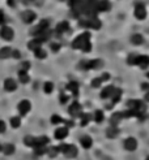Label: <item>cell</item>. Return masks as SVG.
<instances>
[{"label":"cell","instance_id":"1","mask_svg":"<svg viewBox=\"0 0 149 160\" xmlns=\"http://www.w3.org/2000/svg\"><path fill=\"white\" fill-rule=\"evenodd\" d=\"M90 33H82L81 35H79L76 39L72 42V48L75 49H82L84 52H90L92 49V45H90Z\"/></svg>","mask_w":149,"mask_h":160},{"label":"cell","instance_id":"2","mask_svg":"<svg viewBox=\"0 0 149 160\" xmlns=\"http://www.w3.org/2000/svg\"><path fill=\"white\" fill-rule=\"evenodd\" d=\"M59 152L62 151L65 158H68V159H72V158H76L77 156V147L73 146V145H60L59 147Z\"/></svg>","mask_w":149,"mask_h":160},{"label":"cell","instance_id":"3","mask_svg":"<svg viewBox=\"0 0 149 160\" xmlns=\"http://www.w3.org/2000/svg\"><path fill=\"white\" fill-rule=\"evenodd\" d=\"M46 30H48V21L47 20H42L37 26L33 27L31 31H30V34L34 35V37H38V35H41L42 33H45Z\"/></svg>","mask_w":149,"mask_h":160},{"label":"cell","instance_id":"4","mask_svg":"<svg viewBox=\"0 0 149 160\" xmlns=\"http://www.w3.org/2000/svg\"><path fill=\"white\" fill-rule=\"evenodd\" d=\"M103 65L102 63V60H90V61H81L80 64V68H84V69H98V68H101Z\"/></svg>","mask_w":149,"mask_h":160},{"label":"cell","instance_id":"5","mask_svg":"<svg viewBox=\"0 0 149 160\" xmlns=\"http://www.w3.org/2000/svg\"><path fill=\"white\" fill-rule=\"evenodd\" d=\"M80 25L81 26H85V27H90V29H99L101 27V21L98 18H88V20H81L80 21Z\"/></svg>","mask_w":149,"mask_h":160},{"label":"cell","instance_id":"6","mask_svg":"<svg viewBox=\"0 0 149 160\" xmlns=\"http://www.w3.org/2000/svg\"><path fill=\"white\" fill-rule=\"evenodd\" d=\"M68 112H69L71 116H73V117H76V116H81V115H82V107H81V104H79L77 102H73V103L69 106Z\"/></svg>","mask_w":149,"mask_h":160},{"label":"cell","instance_id":"7","mask_svg":"<svg viewBox=\"0 0 149 160\" xmlns=\"http://www.w3.org/2000/svg\"><path fill=\"white\" fill-rule=\"evenodd\" d=\"M135 16H136V18H139V20H144L147 17V10H145L144 4H141V3H137L136 4V7H135Z\"/></svg>","mask_w":149,"mask_h":160},{"label":"cell","instance_id":"8","mask_svg":"<svg viewBox=\"0 0 149 160\" xmlns=\"http://www.w3.org/2000/svg\"><path fill=\"white\" fill-rule=\"evenodd\" d=\"M13 30L10 29L9 26H3L2 29H0V37L3 38L5 41H10L13 38Z\"/></svg>","mask_w":149,"mask_h":160},{"label":"cell","instance_id":"9","mask_svg":"<svg viewBox=\"0 0 149 160\" xmlns=\"http://www.w3.org/2000/svg\"><path fill=\"white\" fill-rule=\"evenodd\" d=\"M135 64H137L141 69H147L149 67V56L145 55H141V56H136V61Z\"/></svg>","mask_w":149,"mask_h":160},{"label":"cell","instance_id":"10","mask_svg":"<svg viewBox=\"0 0 149 160\" xmlns=\"http://www.w3.org/2000/svg\"><path fill=\"white\" fill-rule=\"evenodd\" d=\"M35 13L31 12V10H25V12H23V14H21V18H23V21L25 24H31L33 21L35 20Z\"/></svg>","mask_w":149,"mask_h":160},{"label":"cell","instance_id":"11","mask_svg":"<svg viewBox=\"0 0 149 160\" xmlns=\"http://www.w3.org/2000/svg\"><path fill=\"white\" fill-rule=\"evenodd\" d=\"M124 148L126 150H128V151H135L137 148V141L132 137L127 138V139L124 141Z\"/></svg>","mask_w":149,"mask_h":160},{"label":"cell","instance_id":"12","mask_svg":"<svg viewBox=\"0 0 149 160\" xmlns=\"http://www.w3.org/2000/svg\"><path fill=\"white\" fill-rule=\"evenodd\" d=\"M110 3L109 0H97V12H106L110 9Z\"/></svg>","mask_w":149,"mask_h":160},{"label":"cell","instance_id":"13","mask_svg":"<svg viewBox=\"0 0 149 160\" xmlns=\"http://www.w3.org/2000/svg\"><path fill=\"white\" fill-rule=\"evenodd\" d=\"M30 108H31V106H30L29 100H21L19 103V111H20L21 115H26L27 112L30 111Z\"/></svg>","mask_w":149,"mask_h":160},{"label":"cell","instance_id":"14","mask_svg":"<svg viewBox=\"0 0 149 160\" xmlns=\"http://www.w3.org/2000/svg\"><path fill=\"white\" fill-rule=\"evenodd\" d=\"M4 89L7 91H14L17 89V84H16V81L13 78H7L4 81Z\"/></svg>","mask_w":149,"mask_h":160},{"label":"cell","instance_id":"15","mask_svg":"<svg viewBox=\"0 0 149 160\" xmlns=\"http://www.w3.org/2000/svg\"><path fill=\"white\" fill-rule=\"evenodd\" d=\"M114 89L115 87L114 86H106L105 89L101 91V98L102 99H106V98H111V95H113V92H114Z\"/></svg>","mask_w":149,"mask_h":160},{"label":"cell","instance_id":"16","mask_svg":"<svg viewBox=\"0 0 149 160\" xmlns=\"http://www.w3.org/2000/svg\"><path fill=\"white\" fill-rule=\"evenodd\" d=\"M68 135V129L67 128H59L55 130V138L56 139H64Z\"/></svg>","mask_w":149,"mask_h":160},{"label":"cell","instance_id":"17","mask_svg":"<svg viewBox=\"0 0 149 160\" xmlns=\"http://www.w3.org/2000/svg\"><path fill=\"white\" fill-rule=\"evenodd\" d=\"M122 119H123L122 112H117V113H114V115L111 116V119H110V123H111V126H117V125H119V123L122 121Z\"/></svg>","mask_w":149,"mask_h":160},{"label":"cell","instance_id":"18","mask_svg":"<svg viewBox=\"0 0 149 160\" xmlns=\"http://www.w3.org/2000/svg\"><path fill=\"white\" fill-rule=\"evenodd\" d=\"M69 30V24L67 22V21H63V22H60V24H58V26H56V31L58 34H63V33H65V31H68Z\"/></svg>","mask_w":149,"mask_h":160},{"label":"cell","instance_id":"19","mask_svg":"<svg viewBox=\"0 0 149 160\" xmlns=\"http://www.w3.org/2000/svg\"><path fill=\"white\" fill-rule=\"evenodd\" d=\"M47 143H48V138H47V137H45V135L38 137V138H35L34 148H37V147H43V146H46Z\"/></svg>","mask_w":149,"mask_h":160},{"label":"cell","instance_id":"20","mask_svg":"<svg viewBox=\"0 0 149 160\" xmlns=\"http://www.w3.org/2000/svg\"><path fill=\"white\" fill-rule=\"evenodd\" d=\"M41 46H42V42L38 39H33V41H30L29 43H27V48H30V49H33V51H35V49H38V48H41Z\"/></svg>","mask_w":149,"mask_h":160},{"label":"cell","instance_id":"21","mask_svg":"<svg viewBox=\"0 0 149 160\" xmlns=\"http://www.w3.org/2000/svg\"><path fill=\"white\" fill-rule=\"evenodd\" d=\"M80 142H81V146L84 147V148H90L92 147V145H93V141H92V138L90 137H88V135H84L80 139Z\"/></svg>","mask_w":149,"mask_h":160},{"label":"cell","instance_id":"22","mask_svg":"<svg viewBox=\"0 0 149 160\" xmlns=\"http://www.w3.org/2000/svg\"><path fill=\"white\" fill-rule=\"evenodd\" d=\"M67 90L72 91V94L75 96L79 95V84L77 82H69V84L67 85Z\"/></svg>","mask_w":149,"mask_h":160},{"label":"cell","instance_id":"23","mask_svg":"<svg viewBox=\"0 0 149 160\" xmlns=\"http://www.w3.org/2000/svg\"><path fill=\"white\" fill-rule=\"evenodd\" d=\"M106 134L109 138H115L118 134H119V129L117 126H109V129L106 130Z\"/></svg>","mask_w":149,"mask_h":160},{"label":"cell","instance_id":"24","mask_svg":"<svg viewBox=\"0 0 149 160\" xmlns=\"http://www.w3.org/2000/svg\"><path fill=\"white\" fill-rule=\"evenodd\" d=\"M12 55V48L10 47H3L0 49V59H7Z\"/></svg>","mask_w":149,"mask_h":160},{"label":"cell","instance_id":"25","mask_svg":"<svg viewBox=\"0 0 149 160\" xmlns=\"http://www.w3.org/2000/svg\"><path fill=\"white\" fill-rule=\"evenodd\" d=\"M131 42L134 43L135 46H140L144 43V38H143V35H140V34H135V35H132Z\"/></svg>","mask_w":149,"mask_h":160},{"label":"cell","instance_id":"26","mask_svg":"<svg viewBox=\"0 0 149 160\" xmlns=\"http://www.w3.org/2000/svg\"><path fill=\"white\" fill-rule=\"evenodd\" d=\"M19 78H20L21 84H27V82L30 81V77L27 76V73H26V72H24V70L19 72Z\"/></svg>","mask_w":149,"mask_h":160},{"label":"cell","instance_id":"27","mask_svg":"<svg viewBox=\"0 0 149 160\" xmlns=\"http://www.w3.org/2000/svg\"><path fill=\"white\" fill-rule=\"evenodd\" d=\"M120 96H122V90H120V89H114V92L111 95L113 103H118L120 100Z\"/></svg>","mask_w":149,"mask_h":160},{"label":"cell","instance_id":"28","mask_svg":"<svg viewBox=\"0 0 149 160\" xmlns=\"http://www.w3.org/2000/svg\"><path fill=\"white\" fill-rule=\"evenodd\" d=\"M90 119H92V116L89 113H82L81 115V126H86L88 123L90 121Z\"/></svg>","mask_w":149,"mask_h":160},{"label":"cell","instance_id":"29","mask_svg":"<svg viewBox=\"0 0 149 160\" xmlns=\"http://www.w3.org/2000/svg\"><path fill=\"white\" fill-rule=\"evenodd\" d=\"M24 142H25V145H26V146H29V147H34L35 138H34V137H31V135H26V137H25V139H24Z\"/></svg>","mask_w":149,"mask_h":160},{"label":"cell","instance_id":"30","mask_svg":"<svg viewBox=\"0 0 149 160\" xmlns=\"http://www.w3.org/2000/svg\"><path fill=\"white\" fill-rule=\"evenodd\" d=\"M3 152L5 154V155H12V154L14 152V146L13 145H5L3 147Z\"/></svg>","mask_w":149,"mask_h":160},{"label":"cell","instance_id":"31","mask_svg":"<svg viewBox=\"0 0 149 160\" xmlns=\"http://www.w3.org/2000/svg\"><path fill=\"white\" fill-rule=\"evenodd\" d=\"M34 55H35V57H37V59H45V57L47 56L46 51H43L42 48H38V49H35V51H34Z\"/></svg>","mask_w":149,"mask_h":160},{"label":"cell","instance_id":"32","mask_svg":"<svg viewBox=\"0 0 149 160\" xmlns=\"http://www.w3.org/2000/svg\"><path fill=\"white\" fill-rule=\"evenodd\" d=\"M47 154L50 155V158H55L59 154V148L58 147H50L47 150Z\"/></svg>","mask_w":149,"mask_h":160},{"label":"cell","instance_id":"33","mask_svg":"<svg viewBox=\"0 0 149 160\" xmlns=\"http://www.w3.org/2000/svg\"><path fill=\"white\" fill-rule=\"evenodd\" d=\"M10 125H12V128H19V126L21 125L20 117H12L10 119Z\"/></svg>","mask_w":149,"mask_h":160},{"label":"cell","instance_id":"34","mask_svg":"<svg viewBox=\"0 0 149 160\" xmlns=\"http://www.w3.org/2000/svg\"><path fill=\"white\" fill-rule=\"evenodd\" d=\"M94 120H96V123H102L103 121V112L102 111H96L94 113Z\"/></svg>","mask_w":149,"mask_h":160},{"label":"cell","instance_id":"35","mask_svg":"<svg viewBox=\"0 0 149 160\" xmlns=\"http://www.w3.org/2000/svg\"><path fill=\"white\" fill-rule=\"evenodd\" d=\"M52 90H54L52 82H46V84H45V92H46V94H51Z\"/></svg>","mask_w":149,"mask_h":160},{"label":"cell","instance_id":"36","mask_svg":"<svg viewBox=\"0 0 149 160\" xmlns=\"http://www.w3.org/2000/svg\"><path fill=\"white\" fill-rule=\"evenodd\" d=\"M51 123L52 124H60V123H64V120L62 117H59L58 115H54L51 117Z\"/></svg>","mask_w":149,"mask_h":160},{"label":"cell","instance_id":"37","mask_svg":"<svg viewBox=\"0 0 149 160\" xmlns=\"http://www.w3.org/2000/svg\"><path fill=\"white\" fill-rule=\"evenodd\" d=\"M29 69H30V63H29V61H24V63H21V69H20V70L27 72Z\"/></svg>","mask_w":149,"mask_h":160},{"label":"cell","instance_id":"38","mask_svg":"<svg viewBox=\"0 0 149 160\" xmlns=\"http://www.w3.org/2000/svg\"><path fill=\"white\" fill-rule=\"evenodd\" d=\"M101 84H102V80L101 78H94L92 81V86L93 87H99L101 86Z\"/></svg>","mask_w":149,"mask_h":160},{"label":"cell","instance_id":"39","mask_svg":"<svg viewBox=\"0 0 149 160\" xmlns=\"http://www.w3.org/2000/svg\"><path fill=\"white\" fill-rule=\"evenodd\" d=\"M47 150H46V146H43V147H37L35 148V154L37 155H42V154H45Z\"/></svg>","mask_w":149,"mask_h":160},{"label":"cell","instance_id":"40","mask_svg":"<svg viewBox=\"0 0 149 160\" xmlns=\"http://www.w3.org/2000/svg\"><path fill=\"white\" fill-rule=\"evenodd\" d=\"M127 61H128V64L134 65V64H135V61H136V56H135V55H131V56L128 57V60H127Z\"/></svg>","mask_w":149,"mask_h":160},{"label":"cell","instance_id":"41","mask_svg":"<svg viewBox=\"0 0 149 160\" xmlns=\"http://www.w3.org/2000/svg\"><path fill=\"white\" fill-rule=\"evenodd\" d=\"M12 56L14 59H20L21 57V53H20V51H17V49H14V51H12Z\"/></svg>","mask_w":149,"mask_h":160},{"label":"cell","instance_id":"42","mask_svg":"<svg viewBox=\"0 0 149 160\" xmlns=\"http://www.w3.org/2000/svg\"><path fill=\"white\" fill-rule=\"evenodd\" d=\"M60 102H62V104L67 103V102H68V96L64 95V94H62V95H60Z\"/></svg>","mask_w":149,"mask_h":160},{"label":"cell","instance_id":"43","mask_svg":"<svg viewBox=\"0 0 149 160\" xmlns=\"http://www.w3.org/2000/svg\"><path fill=\"white\" fill-rule=\"evenodd\" d=\"M5 128H7V126H5V123L0 120V133H4V131H5Z\"/></svg>","mask_w":149,"mask_h":160},{"label":"cell","instance_id":"44","mask_svg":"<svg viewBox=\"0 0 149 160\" xmlns=\"http://www.w3.org/2000/svg\"><path fill=\"white\" fill-rule=\"evenodd\" d=\"M59 48H60V45H58V43H52V45H51V49H52V51H55V52L59 51Z\"/></svg>","mask_w":149,"mask_h":160},{"label":"cell","instance_id":"45","mask_svg":"<svg viewBox=\"0 0 149 160\" xmlns=\"http://www.w3.org/2000/svg\"><path fill=\"white\" fill-rule=\"evenodd\" d=\"M5 21H4V13H3V10L0 9V24H4Z\"/></svg>","mask_w":149,"mask_h":160},{"label":"cell","instance_id":"46","mask_svg":"<svg viewBox=\"0 0 149 160\" xmlns=\"http://www.w3.org/2000/svg\"><path fill=\"white\" fill-rule=\"evenodd\" d=\"M109 78H110V74H109V73H105V74L101 77V80H102V81H107Z\"/></svg>","mask_w":149,"mask_h":160},{"label":"cell","instance_id":"47","mask_svg":"<svg viewBox=\"0 0 149 160\" xmlns=\"http://www.w3.org/2000/svg\"><path fill=\"white\" fill-rule=\"evenodd\" d=\"M141 89H143V90H148V89H149V84H145V82H144V84L141 85Z\"/></svg>","mask_w":149,"mask_h":160},{"label":"cell","instance_id":"48","mask_svg":"<svg viewBox=\"0 0 149 160\" xmlns=\"http://www.w3.org/2000/svg\"><path fill=\"white\" fill-rule=\"evenodd\" d=\"M8 5H9V7H14V4H16V2H14V0H8Z\"/></svg>","mask_w":149,"mask_h":160},{"label":"cell","instance_id":"49","mask_svg":"<svg viewBox=\"0 0 149 160\" xmlns=\"http://www.w3.org/2000/svg\"><path fill=\"white\" fill-rule=\"evenodd\" d=\"M145 100H147V102H149V91L145 94Z\"/></svg>","mask_w":149,"mask_h":160},{"label":"cell","instance_id":"50","mask_svg":"<svg viewBox=\"0 0 149 160\" xmlns=\"http://www.w3.org/2000/svg\"><path fill=\"white\" fill-rule=\"evenodd\" d=\"M3 150V147H2V145H0V151H2Z\"/></svg>","mask_w":149,"mask_h":160},{"label":"cell","instance_id":"51","mask_svg":"<svg viewBox=\"0 0 149 160\" xmlns=\"http://www.w3.org/2000/svg\"><path fill=\"white\" fill-rule=\"evenodd\" d=\"M147 77H148V78H149V73H147Z\"/></svg>","mask_w":149,"mask_h":160},{"label":"cell","instance_id":"52","mask_svg":"<svg viewBox=\"0 0 149 160\" xmlns=\"http://www.w3.org/2000/svg\"><path fill=\"white\" fill-rule=\"evenodd\" d=\"M147 160H149V156H148V158H147Z\"/></svg>","mask_w":149,"mask_h":160}]
</instances>
